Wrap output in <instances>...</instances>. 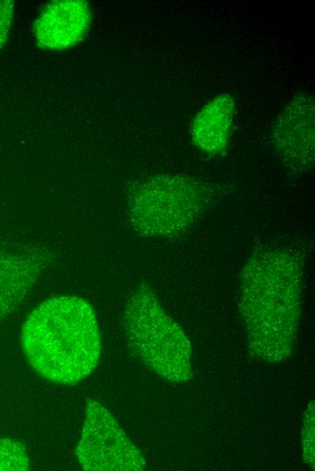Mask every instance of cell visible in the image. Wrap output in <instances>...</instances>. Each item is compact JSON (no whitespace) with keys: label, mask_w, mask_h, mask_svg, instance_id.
I'll return each instance as SVG.
<instances>
[{"label":"cell","mask_w":315,"mask_h":471,"mask_svg":"<svg viewBox=\"0 0 315 471\" xmlns=\"http://www.w3.org/2000/svg\"><path fill=\"white\" fill-rule=\"evenodd\" d=\"M302 282V258L291 249L262 250L246 261L239 310L253 358L279 363L291 357L301 312Z\"/></svg>","instance_id":"6da1fadb"},{"label":"cell","mask_w":315,"mask_h":471,"mask_svg":"<svg viewBox=\"0 0 315 471\" xmlns=\"http://www.w3.org/2000/svg\"><path fill=\"white\" fill-rule=\"evenodd\" d=\"M21 344L35 371L73 385L95 369L101 350L96 315L78 296H58L36 306L24 322Z\"/></svg>","instance_id":"7a4b0ae2"},{"label":"cell","mask_w":315,"mask_h":471,"mask_svg":"<svg viewBox=\"0 0 315 471\" xmlns=\"http://www.w3.org/2000/svg\"><path fill=\"white\" fill-rule=\"evenodd\" d=\"M123 323L130 347L158 375L176 383L192 379L190 341L147 284L128 300Z\"/></svg>","instance_id":"3957f363"},{"label":"cell","mask_w":315,"mask_h":471,"mask_svg":"<svg viewBox=\"0 0 315 471\" xmlns=\"http://www.w3.org/2000/svg\"><path fill=\"white\" fill-rule=\"evenodd\" d=\"M206 201V192L196 179L177 174L156 175L132 192L129 221L143 236H177L200 217Z\"/></svg>","instance_id":"277c9868"},{"label":"cell","mask_w":315,"mask_h":471,"mask_svg":"<svg viewBox=\"0 0 315 471\" xmlns=\"http://www.w3.org/2000/svg\"><path fill=\"white\" fill-rule=\"evenodd\" d=\"M75 454L88 471H141L145 459L117 420L102 405L88 399L81 440Z\"/></svg>","instance_id":"5b68a950"},{"label":"cell","mask_w":315,"mask_h":471,"mask_svg":"<svg viewBox=\"0 0 315 471\" xmlns=\"http://www.w3.org/2000/svg\"><path fill=\"white\" fill-rule=\"evenodd\" d=\"M272 138L278 153L290 167L305 171L314 165V99L295 95L276 118Z\"/></svg>","instance_id":"8992f818"},{"label":"cell","mask_w":315,"mask_h":471,"mask_svg":"<svg viewBox=\"0 0 315 471\" xmlns=\"http://www.w3.org/2000/svg\"><path fill=\"white\" fill-rule=\"evenodd\" d=\"M91 10L83 0H61L49 3L33 26L38 46L63 50L79 43L87 35Z\"/></svg>","instance_id":"52a82bcc"},{"label":"cell","mask_w":315,"mask_h":471,"mask_svg":"<svg viewBox=\"0 0 315 471\" xmlns=\"http://www.w3.org/2000/svg\"><path fill=\"white\" fill-rule=\"evenodd\" d=\"M48 264L38 248H0V322L22 303Z\"/></svg>","instance_id":"ba28073f"},{"label":"cell","mask_w":315,"mask_h":471,"mask_svg":"<svg viewBox=\"0 0 315 471\" xmlns=\"http://www.w3.org/2000/svg\"><path fill=\"white\" fill-rule=\"evenodd\" d=\"M234 115V100L221 93L198 111L191 124V139L201 151L216 155L225 149L231 137Z\"/></svg>","instance_id":"9c48e42d"},{"label":"cell","mask_w":315,"mask_h":471,"mask_svg":"<svg viewBox=\"0 0 315 471\" xmlns=\"http://www.w3.org/2000/svg\"><path fill=\"white\" fill-rule=\"evenodd\" d=\"M30 459L24 444L11 438H0V471H24Z\"/></svg>","instance_id":"30bf717a"},{"label":"cell","mask_w":315,"mask_h":471,"mask_svg":"<svg viewBox=\"0 0 315 471\" xmlns=\"http://www.w3.org/2000/svg\"><path fill=\"white\" fill-rule=\"evenodd\" d=\"M315 418L314 401L310 402L304 412L301 428V445L304 462L314 469L315 460Z\"/></svg>","instance_id":"8fae6325"},{"label":"cell","mask_w":315,"mask_h":471,"mask_svg":"<svg viewBox=\"0 0 315 471\" xmlns=\"http://www.w3.org/2000/svg\"><path fill=\"white\" fill-rule=\"evenodd\" d=\"M14 2L0 0V49L6 42L14 16Z\"/></svg>","instance_id":"7c38bea8"}]
</instances>
